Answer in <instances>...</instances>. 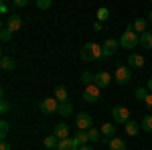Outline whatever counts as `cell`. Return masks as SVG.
I'll return each instance as SVG.
<instances>
[{
  "label": "cell",
  "instance_id": "1",
  "mask_svg": "<svg viewBox=\"0 0 152 150\" xmlns=\"http://www.w3.org/2000/svg\"><path fill=\"white\" fill-rule=\"evenodd\" d=\"M81 59L85 61V63H91V61H99V59H104L102 45H97V43H87V45H83Z\"/></svg>",
  "mask_w": 152,
  "mask_h": 150
},
{
  "label": "cell",
  "instance_id": "2",
  "mask_svg": "<svg viewBox=\"0 0 152 150\" xmlns=\"http://www.w3.org/2000/svg\"><path fill=\"white\" fill-rule=\"evenodd\" d=\"M140 45V35L132 29V24H130L128 29L122 33V37H120V47L122 49H136V47Z\"/></svg>",
  "mask_w": 152,
  "mask_h": 150
},
{
  "label": "cell",
  "instance_id": "3",
  "mask_svg": "<svg viewBox=\"0 0 152 150\" xmlns=\"http://www.w3.org/2000/svg\"><path fill=\"white\" fill-rule=\"evenodd\" d=\"M75 126H77V130L87 132V130L94 128V118L87 114V112H79V114H75Z\"/></svg>",
  "mask_w": 152,
  "mask_h": 150
},
{
  "label": "cell",
  "instance_id": "4",
  "mask_svg": "<svg viewBox=\"0 0 152 150\" xmlns=\"http://www.w3.org/2000/svg\"><path fill=\"white\" fill-rule=\"evenodd\" d=\"M59 105L61 104H59L55 97H45L39 108H41V112L45 116H53V114H59Z\"/></svg>",
  "mask_w": 152,
  "mask_h": 150
},
{
  "label": "cell",
  "instance_id": "5",
  "mask_svg": "<svg viewBox=\"0 0 152 150\" xmlns=\"http://www.w3.org/2000/svg\"><path fill=\"white\" fill-rule=\"evenodd\" d=\"M130 79H132V69H130L128 65H118L116 75H114V81H116L118 85H126Z\"/></svg>",
  "mask_w": 152,
  "mask_h": 150
},
{
  "label": "cell",
  "instance_id": "6",
  "mask_svg": "<svg viewBox=\"0 0 152 150\" xmlns=\"http://www.w3.org/2000/svg\"><path fill=\"white\" fill-rule=\"evenodd\" d=\"M112 118H114V122L118 124H128L130 122V112L128 108H124V105H116V108H112Z\"/></svg>",
  "mask_w": 152,
  "mask_h": 150
},
{
  "label": "cell",
  "instance_id": "7",
  "mask_svg": "<svg viewBox=\"0 0 152 150\" xmlns=\"http://www.w3.org/2000/svg\"><path fill=\"white\" fill-rule=\"evenodd\" d=\"M118 49H120V41H116V39H107L104 45H102V53H104V59L114 57V55L118 53Z\"/></svg>",
  "mask_w": 152,
  "mask_h": 150
},
{
  "label": "cell",
  "instance_id": "8",
  "mask_svg": "<svg viewBox=\"0 0 152 150\" xmlns=\"http://www.w3.org/2000/svg\"><path fill=\"white\" fill-rule=\"evenodd\" d=\"M20 26H23V14L12 12L10 16L6 18V29L12 31V33H16V31H20Z\"/></svg>",
  "mask_w": 152,
  "mask_h": 150
},
{
  "label": "cell",
  "instance_id": "9",
  "mask_svg": "<svg viewBox=\"0 0 152 150\" xmlns=\"http://www.w3.org/2000/svg\"><path fill=\"white\" fill-rule=\"evenodd\" d=\"M83 100L87 102V104H94V102H97L99 100V87L97 85H87L85 89H83Z\"/></svg>",
  "mask_w": 152,
  "mask_h": 150
},
{
  "label": "cell",
  "instance_id": "10",
  "mask_svg": "<svg viewBox=\"0 0 152 150\" xmlns=\"http://www.w3.org/2000/svg\"><path fill=\"white\" fill-rule=\"evenodd\" d=\"M144 63H146L144 57L138 55V53H132V55L128 57V61H126V65H128L130 69H142V67H144Z\"/></svg>",
  "mask_w": 152,
  "mask_h": 150
},
{
  "label": "cell",
  "instance_id": "11",
  "mask_svg": "<svg viewBox=\"0 0 152 150\" xmlns=\"http://www.w3.org/2000/svg\"><path fill=\"white\" fill-rule=\"evenodd\" d=\"M110 81H112V75H110L107 71H97V73H95V81L94 83L99 87V89H102V87H107Z\"/></svg>",
  "mask_w": 152,
  "mask_h": 150
},
{
  "label": "cell",
  "instance_id": "12",
  "mask_svg": "<svg viewBox=\"0 0 152 150\" xmlns=\"http://www.w3.org/2000/svg\"><path fill=\"white\" fill-rule=\"evenodd\" d=\"M102 136H104L105 144H110V140L116 138V126H114V124H110V122H105L104 126H102Z\"/></svg>",
  "mask_w": 152,
  "mask_h": 150
},
{
  "label": "cell",
  "instance_id": "13",
  "mask_svg": "<svg viewBox=\"0 0 152 150\" xmlns=\"http://www.w3.org/2000/svg\"><path fill=\"white\" fill-rule=\"evenodd\" d=\"M53 134L59 138V142H61V140H67L69 138V126H67V124H57L55 130H53Z\"/></svg>",
  "mask_w": 152,
  "mask_h": 150
},
{
  "label": "cell",
  "instance_id": "14",
  "mask_svg": "<svg viewBox=\"0 0 152 150\" xmlns=\"http://www.w3.org/2000/svg\"><path fill=\"white\" fill-rule=\"evenodd\" d=\"M69 93H67V87L65 85H57L55 87V100H57L59 104H65V102H69V97H67Z\"/></svg>",
  "mask_w": 152,
  "mask_h": 150
},
{
  "label": "cell",
  "instance_id": "15",
  "mask_svg": "<svg viewBox=\"0 0 152 150\" xmlns=\"http://www.w3.org/2000/svg\"><path fill=\"white\" fill-rule=\"evenodd\" d=\"M132 29H134L138 35H144L146 29H148V18H136V20L132 23Z\"/></svg>",
  "mask_w": 152,
  "mask_h": 150
},
{
  "label": "cell",
  "instance_id": "16",
  "mask_svg": "<svg viewBox=\"0 0 152 150\" xmlns=\"http://www.w3.org/2000/svg\"><path fill=\"white\" fill-rule=\"evenodd\" d=\"M73 142H75V146H87L89 144V138H87V132H83V130H77V134L73 136Z\"/></svg>",
  "mask_w": 152,
  "mask_h": 150
},
{
  "label": "cell",
  "instance_id": "17",
  "mask_svg": "<svg viewBox=\"0 0 152 150\" xmlns=\"http://www.w3.org/2000/svg\"><path fill=\"white\" fill-rule=\"evenodd\" d=\"M140 45L142 49H146V51H152V33H144V35H140Z\"/></svg>",
  "mask_w": 152,
  "mask_h": 150
},
{
  "label": "cell",
  "instance_id": "18",
  "mask_svg": "<svg viewBox=\"0 0 152 150\" xmlns=\"http://www.w3.org/2000/svg\"><path fill=\"white\" fill-rule=\"evenodd\" d=\"M57 150H79V146H75L73 138H67V140H61V142H59Z\"/></svg>",
  "mask_w": 152,
  "mask_h": 150
},
{
  "label": "cell",
  "instance_id": "19",
  "mask_svg": "<svg viewBox=\"0 0 152 150\" xmlns=\"http://www.w3.org/2000/svg\"><path fill=\"white\" fill-rule=\"evenodd\" d=\"M0 67H2L4 71H12L14 67H16V63H14L12 57H6V55H4V57L0 59Z\"/></svg>",
  "mask_w": 152,
  "mask_h": 150
},
{
  "label": "cell",
  "instance_id": "20",
  "mask_svg": "<svg viewBox=\"0 0 152 150\" xmlns=\"http://www.w3.org/2000/svg\"><path fill=\"white\" fill-rule=\"evenodd\" d=\"M107 146H110V150H126V148H128V146H126V142H124L122 138H112Z\"/></svg>",
  "mask_w": 152,
  "mask_h": 150
},
{
  "label": "cell",
  "instance_id": "21",
  "mask_svg": "<svg viewBox=\"0 0 152 150\" xmlns=\"http://www.w3.org/2000/svg\"><path fill=\"white\" fill-rule=\"evenodd\" d=\"M124 128H126V134H128V136H136V134L140 132V124H138V122H132V120H130Z\"/></svg>",
  "mask_w": 152,
  "mask_h": 150
},
{
  "label": "cell",
  "instance_id": "22",
  "mask_svg": "<svg viewBox=\"0 0 152 150\" xmlns=\"http://www.w3.org/2000/svg\"><path fill=\"white\" fill-rule=\"evenodd\" d=\"M87 138H89V142H97V140H104V136H102V130H95V128H91V130H87Z\"/></svg>",
  "mask_w": 152,
  "mask_h": 150
},
{
  "label": "cell",
  "instance_id": "23",
  "mask_svg": "<svg viewBox=\"0 0 152 150\" xmlns=\"http://www.w3.org/2000/svg\"><path fill=\"white\" fill-rule=\"evenodd\" d=\"M45 148H57L59 146V138L55 136V134H51V136H45Z\"/></svg>",
  "mask_w": 152,
  "mask_h": 150
},
{
  "label": "cell",
  "instance_id": "24",
  "mask_svg": "<svg viewBox=\"0 0 152 150\" xmlns=\"http://www.w3.org/2000/svg\"><path fill=\"white\" fill-rule=\"evenodd\" d=\"M140 128L144 130V132H152V114H146L144 118H142Z\"/></svg>",
  "mask_w": 152,
  "mask_h": 150
},
{
  "label": "cell",
  "instance_id": "25",
  "mask_svg": "<svg viewBox=\"0 0 152 150\" xmlns=\"http://www.w3.org/2000/svg\"><path fill=\"white\" fill-rule=\"evenodd\" d=\"M134 95H136L138 102H146V97L150 95V91H148V87H138V89L134 91Z\"/></svg>",
  "mask_w": 152,
  "mask_h": 150
},
{
  "label": "cell",
  "instance_id": "26",
  "mask_svg": "<svg viewBox=\"0 0 152 150\" xmlns=\"http://www.w3.org/2000/svg\"><path fill=\"white\" fill-rule=\"evenodd\" d=\"M59 114L63 116V118H67V116H71V114H73V105H71L69 102L61 104V105H59Z\"/></svg>",
  "mask_w": 152,
  "mask_h": 150
},
{
  "label": "cell",
  "instance_id": "27",
  "mask_svg": "<svg viewBox=\"0 0 152 150\" xmlns=\"http://www.w3.org/2000/svg\"><path fill=\"white\" fill-rule=\"evenodd\" d=\"M81 81L85 83V87H87V85H94L95 75L91 73V71H83V73H81Z\"/></svg>",
  "mask_w": 152,
  "mask_h": 150
},
{
  "label": "cell",
  "instance_id": "28",
  "mask_svg": "<svg viewBox=\"0 0 152 150\" xmlns=\"http://www.w3.org/2000/svg\"><path fill=\"white\" fill-rule=\"evenodd\" d=\"M107 18H110V8L102 6V8L97 10V23H104V20H107Z\"/></svg>",
  "mask_w": 152,
  "mask_h": 150
},
{
  "label": "cell",
  "instance_id": "29",
  "mask_svg": "<svg viewBox=\"0 0 152 150\" xmlns=\"http://www.w3.org/2000/svg\"><path fill=\"white\" fill-rule=\"evenodd\" d=\"M8 132H10V126H8V122H6V120H2V122H0V138L4 140L6 136H8Z\"/></svg>",
  "mask_w": 152,
  "mask_h": 150
},
{
  "label": "cell",
  "instance_id": "30",
  "mask_svg": "<svg viewBox=\"0 0 152 150\" xmlns=\"http://www.w3.org/2000/svg\"><path fill=\"white\" fill-rule=\"evenodd\" d=\"M0 39H2V43H8V41L12 39V31H8V29L4 26V29L0 31Z\"/></svg>",
  "mask_w": 152,
  "mask_h": 150
},
{
  "label": "cell",
  "instance_id": "31",
  "mask_svg": "<svg viewBox=\"0 0 152 150\" xmlns=\"http://www.w3.org/2000/svg\"><path fill=\"white\" fill-rule=\"evenodd\" d=\"M8 110H10L8 100H6V97H2V100H0V112H2V114H8Z\"/></svg>",
  "mask_w": 152,
  "mask_h": 150
},
{
  "label": "cell",
  "instance_id": "32",
  "mask_svg": "<svg viewBox=\"0 0 152 150\" xmlns=\"http://www.w3.org/2000/svg\"><path fill=\"white\" fill-rule=\"evenodd\" d=\"M51 0H37V6L41 8V10H47V8H51Z\"/></svg>",
  "mask_w": 152,
  "mask_h": 150
},
{
  "label": "cell",
  "instance_id": "33",
  "mask_svg": "<svg viewBox=\"0 0 152 150\" xmlns=\"http://www.w3.org/2000/svg\"><path fill=\"white\" fill-rule=\"evenodd\" d=\"M28 2L26 0H12V6H16V8H23V6H26Z\"/></svg>",
  "mask_w": 152,
  "mask_h": 150
},
{
  "label": "cell",
  "instance_id": "34",
  "mask_svg": "<svg viewBox=\"0 0 152 150\" xmlns=\"http://www.w3.org/2000/svg\"><path fill=\"white\" fill-rule=\"evenodd\" d=\"M144 105L148 108V112H152V93L148 95V97H146V102H144Z\"/></svg>",
  "mask_w": 152,
  "mask_h": 150
},
{
  "label": "cell",
  "instance_id": "35",
  "mask_svg": "<svg viewBox=\"0 0 152 150\" xmlns=\"http://www.w3.org/2000/svg\"><path fill=\"white\" fill-rule=\"evenodd\" d=\"M0 150H12V146L6 142V140H2V142H0Z\"/></svg>",
  "mask_w": 152,
  "mask_h": 150
},
{
  "label": "cell",
  "instance_id": "36",
  "mask_svg": "<svg viewBox=\"0 0 152 150\" xmlns=\"http://www.w3.org/2000/svg\"><path fill=\"white\" fill-rule=\"evenodd\" d=\"M0 12H2V14H6V12H8V4H6V2H2V4H0Z\"/></svg>",
  "mask_w": 152,
  "mask_h": 150
},
{
  "label": "cell",
  "instance_id": "37",
  "mask_svg": "<svg viewBox=\"0 0 152 150\" xmlns=\"http://www.w3.org/2000/svg\"><path fill=\"white\" fill-rule=\"evenodd\" d=\"M94 29H95V31H102V23H97V20H95V23H94Z\"/></svg>",
  "mask_w": 152,
  "mask_h": 150
},
{
  "label": "cell",
  "instance_id": "38",
  "mask_svg": "<svg viewBox=\"0 0 152 150\" xmlns=\"http://www.w3.org/2000/svg\"><path fill=\"white\" fill-rule=\"evenodd\" d=\"M146 87H148V91L152 93V79H148V83H146Z\"/></svg>",
  "mask_w": 152,
  "mask_h": 150
},
{
  "label": "cell",
  "instance_id": "39",
  "mask_svg": "<svg viewBox=\"0 0 152 150\" xmlns=\"http://www.w3.org/2000/svg\"><path fill=\"white\" fill-rule=\"evenodd\" d=\"M79 150H94V146H81Z\"/></svg>",
  "mask_w": 152,
  "mask_h": 150
},
{
  "label": "cell",
  "instance_id": "40",
  "mask_svg": "<svg viewBox=\"0 0 152 150\" xmlns=\"http://www.w3.org/2000/svg\"><path fill=\"white\" fill-rule=\"evenodd\" d=\"M148 23H152V12H150V14H148Z\"/></svg>",
  "mask_w": 152,
  "mask_h": 150
}]
</instances>
